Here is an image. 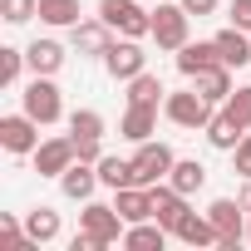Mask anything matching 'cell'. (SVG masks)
<instances>
[{
    "mask_svg": "<svg viewBox=\"0 0 251 251\" xmlns=\"http://www.w3.org/2000/svg\"><path fill=\"white\" fill-rule=\"evenodd\" d=\"M79 231L94 241V251H103V246H123V231H128V222L118 217V207L113 202H84V212H79Z\"/></svg>",
    "mask_w": 251,
    "mask_h": 251,
    "instance_id": "6da1fadb",
    "label": "cell"
},
{
    "mask_svg": "<svg viewBox=\"0 0 251 251\" xmlns=\"http://www.w3.org/2000/svg\"><path fill=\"white\" fill-rule=\"evenodd\" d=\"M99 20L128 40H143L153 35V10H143L138 0H99Z\"/></svg>",
    "mask_w": 251,
    "mask_h": 251,
    "instance_id": "7a4b0ae2",
    "label": "cell"
},
{
    "mask_svg": "<svg viewBox=\"0 0 251 251\" xmlns=\"http://www.w3.org/2000/svg\"><path fill=\"white\" fill-rule=\"evenodd\" d=\"M20 103H25V113H30L35 123H59V113H64V99H59L54 74H35V79L25 84Z\"/></svg>",
    "mask_w": 251,
    "mask_h": 251,
    "instance_id": "3957f363",
    "label": "cell"
},
{
    "mask_svg": "<svg viewBox=\"0 0 251 251\" xmlns=\"http://www.w3.org/2000/svg\"><path fill=\"white\" fill-rule=\"evenodd\" d=\"M163 113H168V123H177V128H207L212 123V99H202L197 89H182V94L163 99Z\"/></svg>",
    "mask_w": 251,
    "mask_h": 251,
    "instance_id": "277c9868",
    "label": "cell"
},
{
    "mask_svg": "<svg viewBox=\"0 0 251 251\" xmlns=\"http://www.w3.org/2000/svg\"><path fill=\"white\" fill-rule=\"evenodd\" d=\"M173 163H177V153H173L168 143H158V138L138 143V153H133V173H138V187H153V182H168Z\"/></svg>",
    "mask_w": 251,
    "mask_h": 251,
    "instance_id": "5b68a950",
    "label": "cell"
},
{
    "mask_svg": "<svg viewBox=\"0 0 251 251\" xmlns=\"http://www.w3.org/2000/svg\"><path fill=\"white\" fill-rule=\"evenodd\" d=\"M40 128H45V123H35L25 108L20 113H5V118H0V148L15 153V158H25V153L40 148Z\"/></svg>",
    "mask_w": 251,
    "mask_h": 251,
    "instance_id": "8992f818",
    "label": "cell"
},
{
    "mask_svg": "<svg viewBox=\"0 0 251 251\" xmlns=\"http://www.w3.org/2000/svg\"><path fill=\"white\" fill-rule=\"evenodd\" d=\"M241 197H217L212 207H207V217H212V226H217V246L222 251H236V241L246 236V222H241Z\"/></svg>",
    "mask_w": 251,
    "mask_h": 251,
    "instance_id": "52a82bcc",
    "label": "cell"
},
{
    "mask_svg": "<svg viewBox=\"0 0 251 251\" xmlns=\"http://www.w3.org/2000/svg\"><path fill=\"white\" fill-rule=\"evenodd\" d=\"M187 25H192V15L177 5V0H173V5H158L153 10V40H158V50H182L187 45Z\"/></svg>",
    "mask_w": 251,
    "mask_h": 251,
    "instance_id": "ba28073f",
    "label": "cell"
},
{
    "mask_svg": "<svg viewBox=\"0 0 251 251\" xmlns=\"http://www.w3.org/2000/svg\"><path fill=\"white\" fill-rule=\"evenodd\" d=\"M103 69H108L118 84H128V79H138V74L148 69V54H143V45H138V40H128V35H123V40H113V45H108Z\"/></svg>",
    "mask_w": 251,
    "mask_h": 251,
    "instance_id": "9c48e42d",
    "label": "cell"
},
{
    "mask_svg": "<svg viewBox=\"0 0 251 251\" xmlns=\"http://www.w3.org/2000/svg\"><path fill=\"white\" fill-rule=\"evenodd\" d=\"M30 158H35V173H40V177H64V168H69L79 153H74V138H45Z\"/></svg>",
    "mask_w": 251,
    "mask_h": 251,
    "instance_id": "30bf717a",
    "label": "cell"
},
{
    "mask_svg": "<svg viewBox=\"0 0 251 251\" xmlns=\"http://www.w3.org/2000/svg\"><path fill=\"white\" fill-rule=\"evenodd\" d=\"M118 133L128 138V143H148L158 133V103H128V108H123Z\"/></svg>",
    "mask_w": 251,
    "mask_h": 251,
    "instance_id": "8fae6325",
    "label": "cell"
},
{
    "mask_svg": "<svg viewBox=\"0 0 251 251\" xmlns=\"http://www.w3.org/2000/svg\"><path fill=\"white\" fill-rule=\"evenodd\" d=\"M113 207H118V217L128 226L133 222H148L153 217V187H138V182L133 187H113Z\"/></svg>",
    "mask_w": 251,
    "mask_h": 251,
    "instance_id": "7c38bea8",
    "label": "cell"
},
{
    "mask_svg": "<svg viewBox=\"0 0 251 251\" xmlns=\"http://www.w3.org/2000/svg\"><path fill=\"white\" fill-rule=\"evenodd\" d=\"M187 217V197L173 187V182H153V222H163L168 231Z\"/></svg>",
    "mask_w": 251,
    "mask_h": 251,
    "instance_id": "4fadbf2b",
    "label": "cell"
},
{
    "mask_svg": "<svg viewBox=\"0 0 251 251\" xmlns=\"http://www.w3.org/2000/svg\"><path fill=\"white\" fill-rule=\"evenodd\" d=\"M217 54H222L226 69H246V64H251V30L226 25V30L217 35Z\"/></svg>",
    "mask_w": 251,
    "mask_h": 251,
    "instance_id": "5bb4252c",
    "label": "cell"
},
{
    "mask_svg": "<svg viewBox=\"0 0 251 251\" xmlns=\"http://www.w3.org/2000/svg\"><path fill=\"white\" fill-rule=\"evenodd\" d=\"M212 64H222V54H217V40H187L182 50H177V74H187V79H197L202 69H212Z\"/></svg>",
    "mask_w": 251,
    "mask_h": 251,
    "instance_id": "9a60e30c",
    "label": "cell"
},
{
    "mask_svg": "<svg viewBox=\"0 0 251 251\" xmlns=\"http://www.w3.org/2000/svg\"><path fill=\"white\" fill-rule=\"evenodd\" d=\"M59 187H64V197H69V202H89V197H94V187H99V168H94V163H79V158H74V163L64 168Z\"/></svg>",
    "mask_w": 251,
    "mask_h": 251,
    "instance_id": "2e32d148",
    "label": "cell"
},
{
    "mask_svg": "<svg viewBox=\"0 0 251 251\" xmlns=\"http://www.w3.org/2000/svg\"><path fill=\"white\" fill-rule=\"evenodd\" d=\"M168 236H173V231H168L163 222H153V217H148V222H133L128 231H123V246H128V251H163V246H168Z\"/></svg>",
    "mask_w": 251,
    "mask_h": 251,
    "instance_id": "e0dca14e",
    "label": "cell"
},
{
    "mask_svg": "<svg viewBox=\"0 0 251 251\" xmlns=\"http://www.w3.org/2000/svg\"><path fill=\"white\" fill-rule=\"evenodd\" d=\"M108 45H113V30H108L103 20H79V25H74V50H79V54H99V59H103Z\"/></svg>",
    "mask_w": 251,
    "mask_h": 251,
    "instance_id": "ac0fdd59",
    "label": "cell"
},
{
    "mask_svg": "<svg viewBox=\"0 0 251 251\" xmlns=\"http://www.w3.org/2000/svg\"><path fill=\"white\" fill-rule=\"evenodd\" d=\"M173 236L187 241V246H217V226H212V217H207V212H192V207H187V217L173 226Z\"/></svg>",
    "mask_w": 251,
    "mask_h": 251,
    "instance_id": "d6986e66",
    "label": "cell"
},
{
    "mask_svg": "<svg viewBox=\"0 0 251 251\" xmlns=\"http://www.w3.org/2000/svg\"><path fill=\"white\" fill-rule=\"evenodd\" d=\"M246 138V128H241V123L222 108V113H212V123H207V143L212 148H222V153H236V143Z\"/></svg>",
    "mask_w": 251,
    "mask_h": 251,
    "instance_id": "ffe728a7",
    "label": "cell"
},
{
    "mask_svg": "<svg viewBox=\"0 0 251 251\" xmlns=\"http://www.w3.org/2000/svg\"><path fill=\"white\" fill-rule=\"evenodd\" d=\"M94 168H99V182H103V187H133V182H138V173H133V158L103 153Z\"/></svg>",
    "mask_w": 251,
    "mask_h": 251,
    "instance_id": "44dd1931",
    "label": "cell"
},
{
    "mask_svg": "<svg viewBox=\"0 0 251 251\" xmlns=\"http://www.w3.org/2000/svg\"><path fill=\"white\" fill-rule=\"evenodd\" d=\"M231 89H236V84H231V69H226V64H212V69H202V74H197V94H202V99H212V103H226V99H231Z\"/></svg>",
    "mask_w": 251,
    "mask_h": 251,
    "instance_id": "7402d4cb",
    "label": "cell"
},
{
    "mask_svg": "<svg viewBox=\"0 0 251 251\" xmlns=\"http://www.w3.org/2000/svg\"><path fill=\"white\" fill-rule=\"evenodd\" d=\"M168 182H173L182 197H192V192H202V187H207V168H202L197 158H177V163H173V173H168Z\"/></svg>",
    "mask_w": 251,
    "mask_h": 251,
    "instance_id": "603a6c76",
    "label": "cell"
},
{
    "mask_svg": "<svg viewBox=\"0 0 251 251\" xmlns=\"http://www.w3.org/2000/svg\"><path fill=\"white\" fill-rule=\"evenodd\" d=\"M25 59H30L35 74H59V64H64V45H59V40H35V45L25 50Z\"/></svg>",
    "mask_w": 251,
    "mask_h": 251,
    "instance_id": "cb8c5ba5",
    "label": "cell"
},
{
    "mask_svg": "<svg viewBox=\"0 0 251 251\" xmlns=\"http://www.w3.org/2000/svg\"><path fill=\"white\" fill-rule=\"evenodd\" d=\"M25 231H30V241H35V246L59 241V212H54V207H35V212L25 217Z\"/></svg>",
    "mask_w": 251,
    "mask_h": 251,
    "instance_id": "d4e9b609",
    "label": "cell"
},
{
    "mask_svg": "<svg viewBox=\"0 0 251 251\" xmlns=\"http://www.w3.org/2000/svg\"><path fill=\"white\" fill-rule=\"evenodd\" d=\"M40 20L45 25H54V30H74L79 25V0H40Z\"/></svg>",
    "mask_w": 251,
    "mask_h": 251,
    "instance_id": "484cf974",
    "label": "cell"
},
{
    "mask_svg": "<svg viewBox=\"0 0 251 251\" xmlns=\"http://www.w3.org/2000/svg\"><path fill=\"white\" fill-rule=\"evenodd\" d=\"M69 138H103V113L99 108H74L69 113Z\"/></svg>",
    "mask_w": 251,
    "mask_h": 251,
    "instance_id": "4316f807",
    "label": "cell"
},
{
    "mask_svg": "<svg viewBox=\"0 0 251 251\" xmlns=\"http://www.w3.org/2000/svg\"><path fill=\"white\" fill-rule=\"evenodd\" d=\"M163 94H168V89H163V79H158V74H148V69H143L138 79H128V103H158Z\"/></svg>",
    "mask_w": 251,
    "mask_h": 251,
    "instance_id": "83f0119b",
    "label": "cell"
},
{
    "mask_svg": "<svg viewBox=\"0 0 251 251\" xmlns=\"http://www.w3.org/2000/svg\"><path fill=\"white\" fill-rule=\"evenodd\" d=\"M30 15H40V0H0V20L5 25H25Z\"/></svg>",
    "mask_w": 251,
    "mask_h": 251,
    "instance_id": "f1b7e54d",
    "label": "cell"
},
{
    "mask_svg": "<svg viewBox=\"0 0 251 251\" xmlns=\"http://www.w3.org/2000/svg\"><path fill=\"white\" fill-rule=\"evenodd\" d=\"M222 108L241 123V128H251V84H246V89H231V99H226Z\"/></svg>",
    "mask_w": 251,
    "mask_h": 251,
    "instance_id": "f546056e",
    "label": "cell"
},
{
    "mask_svg": "<svg viewBox=\"0 0 251 251\" xmlns=\"http://www.w3.org/2000/svg\"><path fill=\"white\" fill-rule=\"evenodd\" d=\"M25 64H30V59H25V50H10V45H5V50H0V84H15Z\"/></svg>",
    "mask_w": 251,
    "mask_h": 251,
    "instance_id": "4dcf8cb0",
    "label": "cell"
},
{
    "mask_svg": "<svg viewBox=\"0 0 251 251\" xmlns=\"http://www.w3.org/2000/svg\"><path fill=\"white\" fill-rule=\"evenodd\" d=\"M74 153H79V163H99V158H103L99 138H74Z\"/></svg>",
    "mask_w": 251,
    "mask_h": 251,
    "instance_id": "1f68e13d",
    "label": "cell"
},
{
    "mask_svg": "<svg viewBox=\"0 0 251 251\" xmlns=\"http://www.w3.org/2000/svg\"><path fill=\"white\" fill-rule=\"evenodd\" d=\"M226 15H231V25L251 30V0H231V5H226Z\"/></svg>",
    "mask_w": 251,
    "mask_h": 251,
    "instance_id": "d6a6232c",
    "label": "cell"
},
{
    "mask_svg": "<svg viewBox=\"0 0 251 251\" xmlns=\"http://www.w3.org/2000/svg\"><path fill=\"white\" fill-rule=\"evenodd\" d=\"M236 173H241V177H251V128H246V138L236 143Z\"/></svg>",
    "mask_w": 251,
    "mask_h": 251,
    "instance_id": "836d02e7",
    "label": "cell"
},
{
    "mask_svg": "<svg viewBox=\"0 0 251 251\" xmlns=\"http://www.w3.org/2000/svg\"><path fill=\"white\" fill-rule=\"evenodd\" d=\"M177 5H182L187 15H197V20H202V15H212V10H217V0H177Z\"/></svg>",
    "mask_w": 251,
    "mask_h": 251,
    "instance_id": "e575fe53",
    "label": "cell"
},
{
    "mask_svg": "<svg viewBox=\"0 0 251 251\" xmlns=\"http://www.w3.org/2000/svg\"><path fill=\"white\" fill-rule=\"evenodd\" d=\"M241 207L251 212V177H246V187H241Z\"/></svg>",
    "mask_w": 251,
    "mask_h": 251,
    "instance_id": "d590c367",
    "label": "cell"
},
{
    "mask_svg": "<svg viewBox=\"0 0 251 251\" xmlns=\"http://www.w3.org/2000/svg\"><path fill=\"white\" fill-rule=\"evenodd\" d=\"M246 241H251V222H246Z\"/></svg>",
    "mask_w": 251,
    "mask_h": 251,
    "instance_id": "8d00e7d4",
    "label": "cell"
}]
</instances>
